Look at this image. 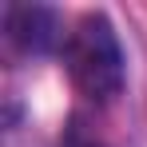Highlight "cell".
Masks as SVG:
<instances>
[{
	"label": "cell",
	"mask_w": 147,
	"mask_h": 147,
	"mask_svg": "<svg viewBox=\"0 0 147 147\" xmlns=\"http://www.w3.org/2000/svg\"><path fill=\"white\" fill-rule=\"evenodd\" d=\"M64 68L72 76V84L96 103H107L123 92L127 80V60H123L115 24L103 12H84L64 36Z\"/></svg>",
	"instance_id": "obj_1"
},
{
	"label": "cell",
	"mask_w": 147,
	"mask_h": 147,
	"mask_svg": "<svg viewBox=\"0 0 147 147\" xmlns=\"http://www.w3.org/2000/svg\"><path fill=\"white\" fill-rule=\"evenodd\" d=\"M68 147H103V143H96V139H72Z\"/></svg>",
	"instance_id": "obj_3"
},
{
	"label": "cell",
	"mask_w": 147,
	"mask_h": 147,
	"mask_svg": "<svg viewBox=\"0 0 147 147\" xmlns=\"http://www.w3.org/2000/svg\"><path fill=\"white\" fill-rule=\"evenodd\" d=\"M4 32L24 56H48L64 48V28L60 16L44 4H8L4 8Z\"/></svg>",
	"instance_id": "obj_2"
}]
</instances>
